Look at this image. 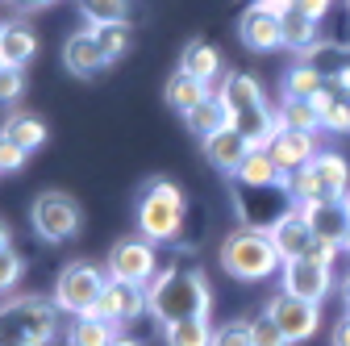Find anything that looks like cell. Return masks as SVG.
Returning <instances> with one entry per match:
<instances>
[{
	"label": "cell",
	"mask_w": 350,
	"mask_h": 346,
	"mask_svg": "<svg viewBox=\"0 0 350 346\" xmlns=\"http://www.w3.org/2000/svg\"><path fill=\"white\" fill-rule=\"evenodd\" d=\"M275 117H280L284 129H304V134H317V129H325L317 101H288V96H284V105L275 109Z\"/></svg>",
	"instance_id": "cell-29"
},
{
	"label": "cell",
	"mask_w": 350,
	"mask_h": 346,
	"mask_svg": "<svg viewBox=\"0 0 350 346\" xmlns=\"http://www.w3.org/2000/svg\"><path fill=\"white\" fill-rule=\"evenodd\" d=\"M180 67L204 83H213L217 75H221V55H217V46H208V42H188V51L180 59Z\"/></svg>",
	"instance_id": "cell-31"
},
{
	"label": "cell",
	"mask_w": 350,
	"mask_h": 346,
	"mask_svg": "<svg viewBox=\"0 0 350 346\" xmlns=\"http://www.w3.org/2000/svg\"><path fill=\"white\" fill-rule=\"evenodd\" d=\"M334 75H338V79H342V83H346V88H350V63H346V67H342V71H334Z\"/></svg>",
	"instance_id": "cell-45"
},
{
	"label": "cell",
	"mask_w": 350,
	"mask_h": 346,
	"mask_svg": "<svg viewBox=\"0 0 350 346\" xmlns=\"http://www.w3.org/2000/svg\"><path fill=\"white\" fill-rule=\"evenodd\" d=\"M121 325L109 321V317H96V313H88V317H71L67 325V346H113L121 334Z\"/></svg>",
	"instance_id": "cell-24"
},
{
	"label": "cell",
	"mask_w": 350,
	"mask_h": 346,
	"mask_svg": "<svg viewBox=\"0 0 350 346\" xmlns=\"http://www.w3.org/2000/svg\"><path fill=\"white\" fill-rule=\"evenodd\" d=\"M213 346H254L250 342V321H226V325H217Z\"/></svg>",
	"instance_id": "cell-36"
},
{
	"label": "cell",
	"mask_w": 350,
	"mask_h": 346,
	"mask_svg": "<svg viewBox=\"0 0 350 346\" xmlns=\"http://www.w3.org/2000/svg\"><path fill=\"white\" fill-rule=\"evenodd\" d=\"M321 46V21L317 17H304L296 9H284V51L309 59Z\"/></svg>",
	"instance_id": "cell-20"
},
{
	"label": "cell",
	"mask_w": 350,
	"mask_h": 346,
	"mask_svg": "<svg viewBox=\"0 0 350 346\" xmlns=\"http://www.w3.org/2000/svg\"><path fill=\"white\" fill-rule=\"evenodd\" d=\"M262 309L280 321V330L288 334V342H309V338L321 330V305H313V300H300V296H292V292H284V288H280Z\"/></svg>",
	"instance_id": "cell-11"
},
{
	"label": "cell",
	"mask_w": 350,
	"mask_h": 346,
	"mask_svg": "<svg viewBox=\"0 0 350 346\" xmlns=\"http://www.w3.org/2000/svg\"><path fill=\"white\" fill-rule=\"evenodd\" d=\"M59 313L55 296H9L0 313V338L5 346H46L59 334Z\"/></svg>",
	"instance_id": "cell-3"
},
{
	"label": "cell",
	"mask_w": 350,
	"mask_h": 346,
	"mask_svg": "<svg viewBox=\"0 0 350 346\" xmlns=\"http://www.w3.org/2000/svg\"><path fill=\"white\" fill-rule=\"evenodd\" d=\"M88 25H129L134 0H75Z\"/></svg>",
	"instance_id": "cell-27"
},
{
	"label": "cell",
	"mask_w": 350,
	"mask_h": 346,
	"mask_svg": "<svg viewBox=\"0 0 350 346\" xmlns=\"http://www.w3.org/2000/svg\"><path fill=\"white\" fill-rule=\"evenodd\" d=\"M33 55H38V34L21 21H5V29H0V59H5V67H25Z\"/></svg>",
	"instance_id": "cell-23"
},
{
	"label": "cell",
	"mask_w": 350,
	"mask_h": 346,
	"mask_svg": "<svg viewBox=\"0 0 350 346\" xmlns=\"http://www.w3.org/2000/svg\"><path fill=\"white\" fill-rule=\"evenodd\" d=\"M288 188L296 204H321V200H346L350 196V163L338 150H317L309 167H300L296 176H288Z\"/></svg>",
	"instance_id": "cell-4"
},
{
	"label": "cell",
	"mask_w": 350,
	"mask_h": 346,
	"mask_svg": "<svg viewBox=\"0 0 350 346\" xmlns=\"http://www.w3.org/2000/svg\"><path fill=\"white\" fill-rule=\"evenodd\" d=\"M309 213V226L317 234V242H334L346 250V238H350V196L346 200H321V204H304Z\"/></svg>",
	"instance_id": "cell-16"
},
{
	"label": "cell",
	"mask_w": 350,
	"mask_h": 346,
	"mask_svg": "<svg viewBox=\"0 0 350 346\" xmlns=\"http://www.w3.org/2000/svg\"><path fill=\"white\" fill-rule=\"evenodd\" d=\"M142 313H150V296H146V288L109 280V288H105V296H100V305H96V317H109V321H117V325H129V321H138Z\"/></svg>",
	"instance_id": "cell-13"
},
{
	"label": "cell",
	"mask_w": 350,
	"mask_h": 346,
	"mask_svg": "<svg viewBox=\"0 0 350 346\" xmlns=\"http://www.w3.org/2000/svg\"><path fill=\"white\" fill-rule=\"evenodd\" d=\"M342 300H346V309H350V271H346V280H342Z\"/></svg>",
	"instance_id": "cell-43"
},
{
	"label": "cell",
	"mask_w": 350,
	"mask_h": 346,
	"mask_svg": "<svg viewBox=\"0 0 350 346\" xmlns=\"http://www.w3.org/2000/svg\"><path fill=\"white\" fill-rule=\"evenodd\" d=\"M221 271L242 280V284H258V280H271L275 271H284V254H280L271 230L238 226L234 234H226V242H221Z\"/></svg>",
	"instance_id": "cell-2"
},
{
	"label": "cell",
	"mask_w": 350,
	"mask_h": 346,
	"mask_svg": "<svg viewBox=\"0 0 350 346\" xmlns=\"http://www.w3.org/2000/svg\"><path fill=\"white\" fill-rule=\"evenodd\" d=\"M267 150H271V159L280 163V171L284 176H296L300 167H309L313 159H317V134H304V129H275V138L267 142Z\"/></svg>",
	"instance_id": "cell-14"
},
{
	"label": "cell",
	"mask_w": 350,
	"mask_h": 346,
	"mask_svg": "<svg viewBox=\"0 0 350 346\" xmlns=\"http://www.w3.org/2000/svg\"><path fill=\"white\" fill-rule=\"evenodd\" d=\"M271 238H275V246L284 254V263H288V258H304V254L313 250V242H317V234L309 226V213H304L300 204L292 213H284V217L271 226Z\"/></svg>",
	"instance_id": "cell-17"
},
{
	"label": "cell",
	"mask_w": 350,
	"mask_h": 346,
	"mask_svg": "<svg viewBox=\"0 0 350 346\" xmlns=\"http://www.w3.org/2000/svg\"><path fill=\"white\" fill-rule=\"evenodd\" d=\"M230 180H238V184H254V188H271V184H288V176L280 171V163L271 159V150H250L246 155V163L234 171Z\"/></svg>",
	"instance_id": "cell-26"
},
{
	"label": "cell",
	"mask_w": 350,
	"mask_h": 346,
	"mask_svg": "<svg viewBox=\"0 0 350 346\" xmlns=\"http://www.w3.org/2000/svg\"><path fill=\"white\" fill-rule=\"evenodd\" d=\"M200 146H204V159H208V163H213L217 171H221V176H234V171H238V167L246 163V155L254 150V146H250V142H246V138L238 134L234 125H226L221 134L204 138Z\"/></svg>",
	"instance_id": "cell-18"
},
{
	"label": "cell",
	"mask_w": 350,
	"mask_h": 346,
	"mask_svg": "<svg viewBox=\"0 0 350 346\" xmlns=\"http://www.w3.org/2000/svg\"><path fill=\"white\" fill-rule=\"evenodd\" d=\"M9 9H21V13H42L46 5H55V0H5Z\"/></svg>",
	"instance_id": "cell-41"
},
{
	"label": "cell",
	"mask_w": 350,
	"mask_h": 346,
	"mask_svg": "<svg viewBox=\"0 0 350 346\" xmlns=\"http://www.w3.org/2000/svg\"><path fill=\"white\" fill-rule=\"evenodd\" d=\"M288 9H296V13H304V17H325L329 9H334V0H288Z\"/></svg>",
	"instance_id": "cell-39"
},
{
	"label": "cell",
	"mask_w": 350,
	"mask_h": 346,
	"mask_svg": "<svg viewBox=\"0 0 350 346\" xmlns=\"http://www.w3.org/2000/svg\"><path fill=\"white\" fill-rule=\"evenodd\" d=\"M238 42L254 55L284 46V9L280 5H246L238 17Z\"/></svg>",
	"instance_id": "cell-10"
},
{
	"label": "cell",
	"mask_w": 350,
	"mask_h": 346,
	"mask_svg": "<svg viewBox=\"0 0 350 346\" xmlns=\"http://www.w3.org/2000/svg\"><path fill=\"white\" fill-rule=\"evenodd\" d=\"M105 267H109V280L150 288V284H154V246H150V238L129 234V238L113 242V250H109V258H105Z\"/></svg>",
	"instance_id": "cell-9"
},
{
	"label": "cell",
	"mask_w": 350,
	"mask_h": 346,
	"mask_svg": "<svg viewBox=\"0 0 350 346\" xmlns=\"http://www.w3.org/2000/svg\"><path fill=\"white\" fill-rule=\"evenodd\" d=\"M29 230L42 238V242H71L79 230H83V209L71 192H59V188H46L38 192L33 204H29Z\"/></svg>",
	"instance_id": "cell-7"
},
{
	"label": "cell",
	"mask_w": 350,
	"mask_h": 346,
	"mask_svg": "<svg viewBox=\"0 0 350 346\" xmlns=\"http://www.w3.org/2000/svg\"><path fill=\"white\" fill-rule=\"evenodd\" d=\"M0 96H5V105H13L21 96V67H5V71H0Z\"/></svg>",
	"instance_id": "cell-38"
},
{
	"label": "cell",
	"mask_w": 350,
	"mask_h": 346,
	"mask_svg": "<svg viewBox=\"0 0 350 346\" xmlns=\"http://www.w3.org/2000/svg\"><path fill=\"white\" fill-rule=\"evenodd\" d=\"M146 296H150V317L159 325L208 317V309H213V288L196 267H167L163 276H154Z\"/></svg>",
	"instance_id": "cell-1"
},
{
	"label": "cell",
	"mask_w": 350,
	"mask_h": 346,
	"mask_svg": "<svg viewBox=\"0 0 350 346\" xmlns=\"http://www.w3.org/2000/svg\"><path fill=\"white\" fill-rule=\"evenodd\" d=\"M138 234L150 242H175L184 230V192L175 188L171 180H154L142 188L138 209H134Z\"/></svg>",
	"instance_id": "cell-5"
},
{
	"label": "cell",
	"mask_w": 350,
	"mask_h": 346,
	"mask_svg": "<svg viewBox=\"0 0 350 346\" xmlns=\"http://www.w3.org/2000/svg\"><path fill=\"white\" fill-rule=\"evenodd\" d=\"M5 138L9 142H17L21 150H38L42 142H46V121L42 117H33V113H13L9 121H5Z\"/></svg>",
	"instance_id": "cell-30"
},
{
	"label": "cell",
	"mask_w": 350,
	"mask_h": 346,
	"mask_svg": "<svg viewBox=\"0 0 350 346\" xmlns=\"http://www.w3.org/2000/svg\"><path fill=\"white\" fill-rule=\"evenodd\" d=\"M346 317H350V309H346Z\"/></svg>",
	"instance_id": "cell-49"
},
{
	"label": "cell",
	"mask_w": 350,
	"mask_h": 346,
	"mask_svg": "<svg viewBox=\"0 0 350 346\" xmlns=\"http://www.w3.org/2000/svg\"><path fill=\"white\" fill-rule=\"evenodd\" d=\"M334 346H350V317L338 321V330H334Z\"/></svg>",
	"instance_id": "cell-42"
},
{
	"label": "cell",
	"mask_w": 350,
	"mask_h": 346,
	"mask_svg": "<svg viewBox=\"0 0 350 346\" xmlns=\"http://www.w3.org/2000/svg\"><path fill=\"white\" fill-rule=\"evenodd\" d=\"M92 29H96V38H100L109 63H117V59L129 51V25H92Z\"/></svg>",
	"instance_id": "cell-35"
},
{
	"label": "cell",
	"mask_w": 350,
	"mask_h": 346,
	"mask_svg": "<svg viewBox=\"0 0 350 346\" xmlns=\"http://www.w3.org/2000/svg\"><path fill=\"white\" fill-rule=\"evenodd\" d=\"M246 5H280V9H288V0H246Z\"/></svg>",
	"instance_id": "cell-44"
},
{
	"label": "cell",
	"mask_w": 350,
	"mask_h": 346,
	"mask_svg": "<svg viewBox=\"0 0 350 346\" xmlns=\"http://www.w3.org/2000/svg\"><path fill=\"white\" fill-rule=\"evenodd\" d=\"M213 325L208 317H188V321H175V325H163V342L167 346H213Z\"/></svg>",
	"instance_id": "cell-32"
},
{
	"label": "cell",
	"mask_w": 350,
	"mask_h": 346,
	"mask_svg": "<svg viewBox=\"0 0 350 346\" xmlns=\"http://www.w3.org/2000/svg\"><path fill=\"white\" fill-rule=\"evenodd\" d=\"M21 276H25V263H21V254H17V246H13V234H9V226H5V234H0V288L13 292Z\"/></svg>",
	"instance_id": "cell-33"
},
{
	"label": "cell",
	"mask_w": 350,
	"mask_h": 346,
	"mask_svg": "<svg viewBox=\"0 0 350 346\" xmlns=\"http://www.w3.org/2000/svg\"><path fill=\"white\" fill-rule=\"evenodd\" d=\"M105 288H109V267H96L92 258H75L55 280V305L67 317H88L96 313Z\"/></svg>",
	"instance_id": "cell-6"
},
{
	"label": "cell",
	"mask_w": 350,
	"mask_h": 346,
	"mask_svg": "<svg viewBox=\"0 0 350 346\" xmlns=\"http://www.w3.org/2000/svg\"><path fill=\"white\" fill-rule=\"evenodd\" d=\"M346 254H350V238H346Z\"/></svg>",
	"instance_id": "cell-47"
},
{
	"label": "cell",
	"mask_w": 350,
	"mask_h": 346,
	"mask_svg": "<svg viewBox=\"0 0 350 346\" xmlns=\"http://www.w3.org/2000/svg\"><path fill=\"white\" fill-rule=\"evenodd\" d=\"M280 284H284V292L321 305V300L329 296V288H334V267L317 263V258H309V254H304V258H288L284 271H280Z\"/></svg>",
	"instance_id": "cell-12"
},
{
	"label": "cell",
	"mask_w": 350,
	"mask_h": 346,
	"mask_svg": "<svg viewBox=\"0 0 350 346\" xmlns=\"http://www.w3.org/2000/svg\"><path fill=\"white\" fill-rule=\"evenodd\" d=\"M317 109H321L325 129H334V134H350V88L338 75L329 79V88L317 96Z\"/></svg>",
	"instance_id": "cell-25"
},
{
	"label": "cell",
	"mask_w": 350,
	"mask_h": 346,
	"mask_svg": "<svg viewBox=\"0 0 350 346\" xmlns=\"http://www.w3.org/2000/svg\"><path fill=\"white\" fill-rule=\"evenodd\" d=\"M63 67H67L71 75H79V79H92L96 71H105V67H109L105 46H100V38H96V29H92V25L79 29V34H71V38L63 42Z\"/></svg>",
	"instance_id": "cell-15"
},
{
	"label": "cell",
	"mask_w": 350,
	"mask_h": 346,
	"mask_svg": "<svg viewBox=\"0 0 350 346\" xmlns=\"http://www.w3.org/2000/svg\"><path fill=\"white\" fill-rule=\"evenodd\" d=\"M329 79H334V75H325V71L313 67V63H296V67L284 71V96H288V101H317V96L329 88Z\"/></svg>",
	"instance_id": "cell-22"
},
{
	"label": "cell",
	"mask_w": 350,
	"mask_h": 346,
	"mask_svg": "<svg viewBox=\"0 0 350 346\" xmlns=\"http://www.w3.org/2000/svg\"><path fill=\"white\" fill-rule=\"evenodd\" d=\"M346 9H350V0H346Z\"/></svg>",
	"instance_id": "cell-48"
},
{
	"label": "cell",
	"mask_w": 350,
	"mask_h": 346,
	"mask_svg": "<svg viewBox=\"0 0 350 346\" xmlns=\"http://www.w3.org/2000/svg\"><path fill=\"white\" fill-rule=\"evenodd\" d=\"M234 188V204H238V217L242 226H254V230H271L284 213L296 209V196L288 184H271V188H254V184H238L230 180Z\"/></svg>",
	"instance_id": "cell-8"
},
{
	"label": "cell",
	"mask_w": 350,
	"mask_h": 346,
	"mask_svg": "<svg viewBox=\"0 0 350 346\" xmlns=\"http://www.w3.org/2000/svg\"><path fill=\"white\" fill-rule=\"evenodd\" d=\"M221 105H226V113L234 117V113H246V109H258V105H267V96H262V88H258V79L254 75H246V71H234V75H226L221 79Z\"/></svg>",
	"instance_id": "cell-21"
},
{
	"label": "cell",
	"mask_w": 350,
	"mask_h": 346,
	"mask_svg": "<svg viewBox=\"0 0 350 346\" xmlns=\"http://www.w3.org/2000/svg\"><path fill=\"white\" fill-rule=\"evenodd\" d=\"M188 129H192V134L204 142V138H213V134H221V129L230 125V113H226V105H221V96H208L204 105H196L188 117Z\"/></svg>",
	"instance_id": "cell-28"
},
{
	"label": "cell",
	"mask_w": 350,
	"mask_h": 346,
	"mask_svg": "<svg viewBox=\"0 0 350 346\" xmlns=\"http://www.w3.org/2000/svg\"><path fill=\"white\" fill-rule=\"evenodd\" d=\"M113 346H142V342H134V338H117Z\"/></svg>",
	"instance_id": "cell-46"
},
{
	"label": "cell",
	"mask_w": 350,
	"mask_h": 346,
	"mask_svg": "<svg viewBox=\"0 0 350 346\" xmlns=\"http://www.w3.org/2000/svg\"><path fill=\"white\" fill-rule=\"evenodd\" d=\"M338 250H342V246H334V242H313V250H309V258H317V263H325V267H334V258H338Z\"/></svg>",
	"instance_id": "cell-40"
},
{
	"label": "cell",
	"mask_w": 350,
	"mask_h": 346,
	"mask_svg": "<svg viewBox=\"0 0 350 346\" xmlns=\"http://www.w3.org/2000/svg\"><path fill=\"white\" fill-rule=\"evenodd\" d=\"M213 96V83H204V79H196V75H188L184 67L175 71L171 79H167V88H163V101L180 113V117H188L196 105H204Z\"/></svg>",
	"instance_id": "cell-19"
},
{
	"label": "cell",
	"mask_w": 350,
	"mask_h": 346,
	"mask_svg": "<svg viewBox=\"0 0 350 346\" xmlns=\"http://www.w3.org/2000/svg\"><path fill=\"white\" fill-rule=\"evenodd\" d=\"M25 159H29V150H21V146H17V142H9V138H0V171H5V176L21 171V167H25Z\"/></svg>",
	"instance_id": "cell-37"
},
{
	"label": "cell",
	"mask_w": 350,
	"mask_h": 346,
	"mask_svg": "<svg viewBox=\"0 0 350 346\" xmlns=\"http://www.w3.org/2000/svg\"><path fill=\"white\" fill-rule=\"evenodd\" d=\"M250 342H254V346H292L288 334L280 330V321H275L267 309L250 317Z\"/></svg>",
	"instance_id": "cell-34"
}]
</instances>
